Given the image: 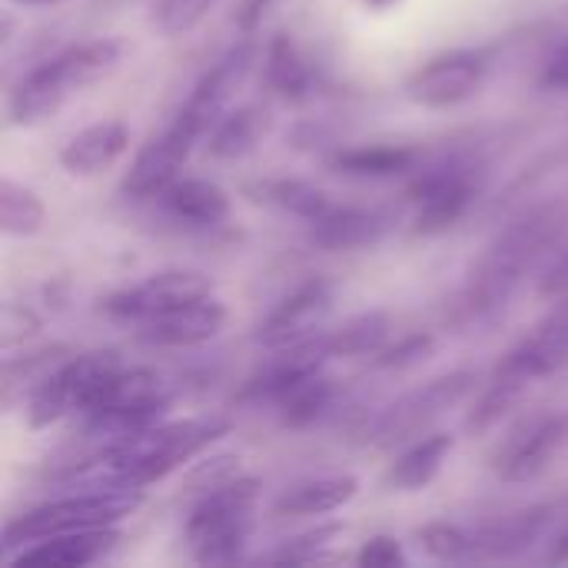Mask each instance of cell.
<instances>
[{"label":"cell","mask_w":568,"mask_h":568,"mask_svg":"<svg viewBox=\"0 0 568 568\" xmlns=\"http://www.w3.org/2000/svg\"><path fill=\"white\" fill-rule=\"evenodd\" d=\"M233 423L223 416H190L163 419L136 436H126L110 446H97L87 459L73 463L57 486L67 489H143L163 483L180 466L210 453Z\"/></svg>","instance_id":"1"},{"label":"cell","mask_w":568,"mask_h":568,"mask_svg":"<svg viewBox=\"0 0 568 568\" xmlns=\"http://www.w3.org/2000/svg\"><path fill=\"white\" fill-rule=\"evenodd\" d=\"M120 60H123V40L116 37H93L63 47L60 53L40 60L13 83L7 103L10 120L17 126H37L50 120L73 93L103 80Z\"/></svg>","instance_id":"2"},{"label":"cell","mask_w":568,"mask_h":568,"mask_svg":"<svg viewBox=\"0 0 568 568\" xmlns=\"http://www.w3.org/2000/svg\"><path fill=\"white\" fill-rule=\"evenodd\" d=\"M566 226L568 203H549L516 220L479 260L466 293V310L479 316L499 310L516 293L523 276L562 240Z\"/></svg>","instance_id":"3"},{"label":"cell","mask_w":568,"mask_h":568,"mask_svg":"<svg viewBox=\"0 0 568 568\" xmlns=\"http://www.w3.org/2000/svg\"><path fill=\"white\" fill-rule=\"evenodd\" d=\"M263 483L253 476H236L233 483L193 499L183 526L186 549L200 566H233L243 559L250 536L256 529Z\"/></svg>","instance_id":"4"},{"label":"cell","mask_w":568,"mask_h":568,"mask_svg":"<svg viewBox=\"0 0 568 568\" xmlns=\"http://www.w3.org/2000/svg\"><path fill=\"white\" fill-rule=\"evenodd\" d=\"M143 506V489H67L57 499L23 513L13 519L0 542L7 549H20L27 542L57 536V532H80V529H110L126 523Z\"/></svg>","instance_id":"5"},{"label":"cell","mask_w":568,"mask_h":568,"mask_svg":"<svg viewBox=\"0 0 568 568\" xmlns=\"http://www.w3.org/2000/svg\"><path fill=\"white\" fill-rule=\"evenodd\" d=\"M123 359L110 349H93V353H77L63 356L57 369L37 386V393L27 399V423L30 429H47L60 423L63 416H80L90 409L93 396L106 383V376L120 366Z\"/></svg>","instance_id":"6"},{"label":"cell","mask_w":568,"mask_h":568,"mask_svg":"<svg viewBox=\"0 0 568 568\" xmlns=\"http://www.w3.org/2000/svg\"><path fill=\"white\" fill-rule=\"evenodd\" d=\"M476 383H479L476 369H459L406 393L379 416V423L373 426V443L386 449V446L413 443V436H426V429H433L446 413L466 403Z\"/></svg>","instance_id":"7"},{"label":"cell","mask_w":568,"mask_h":568,"mask_svg":"<svg viewBox=\"0 0 568 568\" xmlns=\"http://www.w3.org/2000/svg\"><path fill=\"white\" fill-rule=\"evenodd\" d=\"M206 296H213V280L206 273H200V270H163V273H153L133 286L110 293L100 303V310L116 323L136 326L156 313H166V310H176V306H186V303H196Z\"/></svg>","instance_id":"8"},{"label":"cell","mask_w":568,"mask_h":568,"mask_svg":"<svg viewBox=\"0 0 568 568\" xmlns=\"http://www.w3.org/2000/svg\"><path fill=\"white\" fill-rule=\"evenodd\" d=\"M483 183L479 170L469 163H443L429 173H419L409 186V200L416 203V223L413 230L419 236L443 233L463 220V213L476 203Z\"/></svg>","instance_id":"9"},{"label":"cell","mask_w":568,"mask_h":568,"mask_svg":"<svg viewBox=\"0 0 568 568\" xmlns=\"http://www.w3.org/2000/svg\"><path fill=\"white\" fill-rule=\"evenodd\" d=\"M489 60L479 50H453L443 57L426 60L409 80L406 97L426 110H449L466 103L486 83Z\"/></svg>","instance_id":"10"},{"label":"cell","mask_w":568,"mask_h":568,"mask_svg":"<svg viewBox=\"0 0 568 568\" xmlns=\"http://www.w3.org/2000/svg\"><path fill=\"white\" fill-rule=\"evenodd\" d=\"M200 140L203 136L176 116L163 133H156L150 143L140 146V153L133 156V163L123 176V193L130 200H156L183 173V166Z\"/></svg>","instance_id":"11"},{"label":"cell","mask_w":568,"mask_h":568,"mask_svg":"<svg viewBox=\"0 0 568 568\" xmlns=\"http://www.w3.org/2000/svg\"><path fill=\"white\" fill-rule=\"evenodd\" d=\"M256 60V43L253 37L236 40L193 87V93L186 97L183 110L176 113L183 123H190L200 136H206V130L223 116V110L230 106L233 93L243 87V80L250 77Z\"/></svg>","instance_id":"12"},{"label":"cell","mask_w":568,"mask_h":568,"mask_svg":"<svg viewBox=\"0 0 568 568\" xmlns=\"http://www.w3.org/2000/svg\"><path fill=\"white\" fill-rule=\"evenodd\" d=\"M333 283L326 280H310L303 286H296L290 296H283L256 326V343L263 349H283V346H296L310 336L320 333V326L326 323L329 310H333Z\"/></svg>","instance_id":"13"},{"label":"cell","mask_w":568,"mask_h":568,"mask_svg":"<svg viewBox=\"0 0 568 568\" xmlns=\"http://www.w3.org/2000/svg\"><path fill=\"white\" fill-rule=\"evenodd\" d=\"M226 306L213 296L156 313L143 323H136V336L146 346L156 349H196L206 346L210 339H216L226 326Z\"/></svg>","instance_id":"14"},{"label":"cell","mask_w":568,"mask_h":568,"mask_svg":"<svg viewBox=\"0 0 568 568\" xmlns=\"http://www.w3.org/2000/svg\"><path fill=\"white\" fill-rule=\"evenodd\" d=\"M123 542L120 529H80V532H57L37 542L20 546L17 556H10V566L17 568H83L103 562L116 546Z\"/></svg>","instance_id":"15"},{"label":"cell","mask_w":568,"mask_h":568,"mask_svg":"<svg viewBox=\"0 0 568 568\" xmlns=\"http://www.w3.org/2000/svg\"><path fill=\"white\" fill-rule=\"evenodd\" d=\"M156 203L173 223H180L183 230H193V233H213V230H223L233 220L230 193L220 183L203 180V176H183L180 173L156 196Z\"/></svg>","instance_id":"16"},{"label":"cell","mask_w":568,"mask_h":568,"mask_svg":"<svg viewBox=\"0 0 568 568\" xmlns=\"http://www.w3.org/2000/svg\"><path fill=\"white\" fill-rule=\"evenodd\" d=\"M133 143V133L123 120H100L73 133L60 146V166L70 176H97L110 170Z\"/></svg>","instance_id":"17"},{"label":"cell","mask_w":568,"mask_h":568,"mask_svg":"<svg viewBox=\"0 0 568 568\" xmlns=\"http://www.w3.org/2000/svg\"><path fill=\"white\" fill-rule=\"evenodd\" d=\"M389 233V216L366 206H329L310 223V240L326 253H349L376 246Z\"/></svg>","instance_id":"18"},{"label":"cell","mask_w":568,"mask_h":568,"mask_svg":"<svg viewBox=\"0 0 568 568\" xmlns=\"http://www.w3.org/2000/svg\"><path fill=\"white\" fill-rule=\"evenodd\" d=\"M568 446V419L566 416H552V419H542L536 423L529 433H523V439H516L503 463H499V476L506 483H532L539 479L552 463L556 456Z\"/></svg>","instance_id":"19"},{"label":"cell","mask_w":568,"mask_h":568,"mask_svg":"<svg viewBox=\"0 0 568 568\" xmlns=\"http://www.w3.org/2000/svg\"><path fill=\"white\" fill-rule=\"evenodd\" d=\"M273 130V116L260 103H246L236 110H223V116L206 130V153L213 160H240L250 156L266 133Z\"/></svg>","instance_id":"20"},{"label":"cell","mask_w":568,"mask_h":568,"mask_svg":"<svg viewBox=\"0 0 568 568\" xmlns=\"http://www.w3.org/2000/svg\"><path fill=\"white\" fill-rule=\"evenodd\" d=\"M263 83L273 97L286 103H303L316 90V70L296 47L290 33H276L266 47V63H263Z\"/></svg>","instance_id":"21"},{"label":"cell","mask_w":568,"mask_h":568,"mask_svg":"<svg viewBox=\"0 0 568 568\" xmlns=\"http://www.w3.org/2000/svg\"><path fill=\"white\" fill-rule=\"evenodd\" d=\"M359 493L356 476H323V479H306L293 489H286L273 503L276 519H310V516H329L349 506Z\"/></svg>","instance_id":"22"},{"label":"cell","mask_w":568,"mask_h":568,"mask_svg":"<svg viewBox=\"0 0 568 568\" xmlns=\"http://www.w3.org/2000/svg\"><path fill=\"white\" fill-rule=\"evenodd\" d=\"M552 523V509H526L519 516L499 519L479 532H473V556L469 559H513L536 546Z\"/></svg>","instance_id":"23"},{"label":"cell","mask_w":568,"mask_h":568,"mask_svg":"<svg viewBox=\"0 0 568 568\" xmlns=\"http://www.w3.org/2000/svg\"><path fill=\"white\" fill-rule=\"evenodd\" d=\"M419 153L413 146H396V143H366V146H336L326 163L339 176H356V180H389L403 176L416 166Z\"/></svg>","instance_id":"24"},{"label":"cell","mask_w":568,"mask_h":568,"mask_svg":"<svg viewBox=\"0 0 568 568\" xmlns=\"http://www.w3.org/2000/svg\"><path fill=\"white\" fill-rule=\"evenodd\" d=\"M456 439L449 433H426L423 439L409 443L389 466L386 483L396 493H419L426 489L446 466L449 453H453Z\"/></svg>","instance_id":"25"},{"label":"cell","mask_w":568,"mask_h":568,"mask_svg":"<svg viewBox=\"0 0 568 568\" xmlns=\"http://www.w3.org/2000/svg\"><path fill=\"white\" fill-rule=\"evenodd\" d=\"M67 353H70L67 346H47V349H33V353L0 359V413L27 403Z\"/></svg>","instance_id":"26"},{"label":"cell","mask_w":568,"mask_h":568,"mask_svg":"<svg viewBox=\"0 0 568 568\" xmlns=\"http://www.w3.org/2000/svg\"><path fill=\"white\" fill-rule=\"evenodd\" d=\"M246 193L256 200V203H266L273 210H283L296 220H306L313 223L316 216H323L333 200L326 196V190H320L316 183L310 180H300V176H273V180H260V183H250Z\"/></svg>","instance_id":"27"},{"label":"cell","mask_w":568,"mask_h":568,"mask_svg":"<svg viewBox=\"0 0 568 568\" xmlns=\"http://www.w3.org/2000/svg\"><path fill=\"white\" fill-rule=\"evenodd\" d=\"M529 386H532V379H529L526 373H519V369L499 363L496 373H493V383L486 386V393H483V396L469 406V413H466V433H473V436L489 433L503 416H509V413L516 409V403L526 396Z\"/></svg>","instance_id":"28"},{"label":"cell","mask_w":568,"mask_h":568,"mask_svg":"<svg viewBox=\"0 0 568 568\" xmlns=\"http://www.w3.org/2000/svg\"><path fill=\"white\" fill-rule=\"evenodd\" d=\"M336 406H339L336 379H329L326 373H316V376L303 379L300 386H293L276 403V413H280V423L286 429H310V426L329 419Z\"/></svg>","instance_id":"29"},{"label":"cell","mask_w":568,"mask_h":568,"mask_svg":"<svg viewBox=\"0 0 568 568\" xmlns=\"http://www.w3.org/2000/svg\"><path fill=\"white\" fill-rule=\"evenodd\" d=\"M393 320L386 313H363L343 323L339 329L326 333V349L329 359H356V356H373L389 343Z\"/></svg>","instance_id":"30"},{"label":"cell","mask_w":568,"mask_h":568,"mask_svg":"<svg viewBox=\"0 0 568 568\" xmlns=\"http://www.w3.org/2000/svg\"><path fill=\"white\" fill-rule=\"evenodd\" d=\"M43 220L47 206L33 190L0 180V236H33L40 233Z\"/></svg>","instance_id":"31"},{"label":"cell","mask_w":568,"mask_h":568,"mask_svg":"<svg viewBox=\"0 0 568 568\" xmlns=\"http://www.w3.org/2000/svg\"><path fill=\"white\" fill-rule=\"evenodd\" d=\"M416 546L436 562H466L473 556V532L456 523H426L416 529Z\"/></svg>","instance_id":"32"},{"label":"cell","mask_w":568,"mask_h":568,"mask_svg":"<svg viewBox=\"0 0 568 568\" xmlns=\"http://www.w3.org/2000/svg\"><path fill=\"white\" fill-rule=\"evenodd\" d=\"M236 476H243V459L233 453H213V456H196V463L190 466L186 479H183V493L190 499H200L226 483H233Z\"/></svg>","instance_id":"33"},{"label":"cell","mask_w":568,"mask_h":568,"mask_svg":"<svg viewBox=\"0 0 568 568\" xmlns=\"http://www.w3.org/2000/svg\"><path fill=\"white\" fill-rule=\"evenodd\" d=\"M343 536V526L333 523V526H316L310 532H300L293 539H286L280 549H273L266 556V562H276V566H306V562H316L326 556V549Z\"/></svg>","instance_id":"34"},{"label":"cell","mask_w":568,"mask_h":568,"mask_svg":"<svg viewBox=\"0 0 568 568\" xmlns=\"http://www.w3.org/2000/svg\"><path fill=\"white\" fill-rule=\"evenodd\" d=\"M213 3L216 0H156L153 23L166 40H176V37H186L190 30H196Z\"/></svg>","instance_id":"35"},{"label":"cell","mask_w":568,"mask_h":568,"mask_svg":"<svg viewBox=\"0 0 568 568\" xmlns=\"http://www.w3.org/2000/svg\"><path fill=\"white\" fill-rule=\"evenodd\" d=\"M433 346H436V339L429 336V333H413V336H406V339H399V343H386L376 356V366L379 369H389V373H403V369H413V366H419L423 359H429V353H433Z\"/></svg>","instance_id":"36"},{"label":"cell","mask_w":568,"mask_h":568,"mask_svg":"<svg viewBox=\"0 0 568 568\" xmlns=\"http://www.w3.org/2000/svg\"><path fill=\"white\" fill-rule=\"evenodd\" d=\"M37 329H40V316L30 306L0 300V353L23 346L30 336H37Z\"/></svg>","instance_id":"37"},{"label":"cell","mask_w":568,"mask_h":568,"mask_svg":"<svg viewBox=\"0 0 568 568\" xmlns=\"http://www.w3.org/2000/svg\"><path fill=\"white\" fill-rule=\"evenodd\" d=\"M356 562L363 568H403L406 556H403V546L393 536H373L356 552Z\"/></svg>","instance_id":"38"},{"label":"cell","mask_w":568,"mask_h":568,"mask_svg":"<svg viewBox=\"0 0 568 568\" xmlns=\"http://www.w3.org/2000/svg\"><path fill=\"white\" fill-rule=\"evenodd\" d=\"M280 0H240L236 7V27L243 37H253L260 30V23L266 20V13L276 7Z\"/></svg>","instance_id":"39"},{"label":"cell","mask_w":568,"mask_h":568,"mask_svg":"<svg viewBox=\"0 0 568 568\" xmlns=\"http://www.w3.org/2000/svg\"><path fill=\"white\" fill-rule=\"evenodd\" d=\"M539 293L549 300H568V250L552 260V266L546 270V276L539 283Z\"/></svg>","instance_id":"40"},{"label":"cell","mask_w":568,"mask_h":568,"mask_svg":"<svg viewBox=\"0 0 568 568\" xmlns=\"http://www.w3.org/2000/svg\"><path fill=\"white\" fill-rule=\"evenodd\" d=\"M539 83H542L546 90H568V43H562V47L549 57V63L542 67Z\"/></svg>","instance_id":"41"},{"label":"cell","mask_w":568,"mask_h":568,"mask_svg":"<svg viewBox=\"0 0 568 568\" xmlns=\"http://www.w3.org/2000/svg\"><path fill=\"white\" fill-rule=\"evenodd\" d=\"M17 30H20V17L10 13V10H0V47L10 43L17 37Z\"/></svg>","instance_id":"42"},{"label":"cell","mask_w":568,"mask_h":568,"mask_svg":"<svg viewBox=\"0 0 568 568\" xmlns=\"http://www.w3.org/2000/svg\"><path fill=\"white\" fill-rule=\"evenodd\" d=\"M546 562H552V566H568V532H562V536L552 542V549H549Z\"/></svg>","instance_id":"43"},{"label":"cell","mask_w":568,"mask_h":568,"mask_svg":"<svg viewBox=\"0 0 568 568\" xmlns=\"http://www.w3.org/2000/svg\"><path fill=\"white\" fill-rule=\"evenodd\" d=\"M369 10H389V7H396L399 0H363Z\"/></svg>","instance_id":"44"},{"label":"cell","mask_w":568,"mask_h":568,"mask_svg":"<svg viewBox=\"0 0 568 568\" xmlns=\"http://www.w3.org/2000/svg\"><path fill=\"white\" fill-rule=\"evenodd\" d=\"M13 3H23V7H43V3H57V0H13Z\"/></svg>","instance_id":"45"},{"label":"cell","mask_w":568,"mask_h":568,"mask_svg":"<svg viewBox=\"0 0 568 568\" xmlns=\"http://www.w3.org/2000/svg\"><path fill=\"white\" fill-rule=\"evenodd\" d=\"M0 562H10V552H7V546L0 542Z\"/></svg>","instance_id":"46"}]
</instances>
